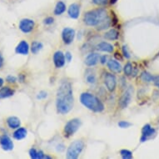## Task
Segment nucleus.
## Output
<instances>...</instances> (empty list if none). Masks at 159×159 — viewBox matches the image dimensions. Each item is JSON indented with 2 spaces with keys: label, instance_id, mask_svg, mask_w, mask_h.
<instances>
[{
  "label": "nucleus",
  "instance_id": "19",
  "mask_svg": "<svg viewBox=\"0 0 159 159\" xmlns=\"http://www.w3.org/2000/svg\"><path fill=\"white\" fill-rule=\"evenodd\" d=\"M97 49L98 50V51H101V52H109V53H111V52H113L114 47L111 43H109L101 42L97 45Z\"/></svg>",
  "mask_w": 159,
  "mask_h": 159
},
{
  "label": "nucleus",
  "instance_id": "29",
  "mask_svg": "<svg viewBox=\"0 0 159 159\" xmlns=\"http://www.w3.org/2000/svg\"><path fill=\"white\" fill-rule=\"evenodd\" d=\"M133 65H132V63L130 62H128L125 66H124V68H123V72L125 73L126 76H131L132 75V73H133Z\"/></svg>",
  "mask_w": 159,
  "mask_h": 159
},
{
  "label": "nucleus",
  "instance_id": "26",
  "mask_svg": "<svg viewBox=\"0 0 159 159\" xmlns=\"http://www.w3.org/2000/svg\"><path fill=\"white\" fill-rule=\"evenodd\" d=\"M111 25V20H110V18L107 17L105 20L101 23L100 24H98V26H97V29L99 30V31H101V30H103V29H108Z\"/></svg>",
  "mask_w": 159,
  "mask_h": 159
},
{
  "label": "nucleus",
  "instance_id": "35",
  "mask_svg": "<svg viewBox=\"0 0 159 159\" xmlns=\"http://www.w3.org/2000/svg\"><path fill=\"white\" fill-rule=\"evenodd\" d=\"M53 22H54L53 18H52V17H48V18H46L43 20V24H46V25H50V24H53Z\"/></svg>",
  "mask_w": 159,
  "mask_h": 159
},
{
  "label": "nucleus",
  "instance_id": "22",
  "mask_svg": "<svg viewBox=\"0 0 159 159\" xmlns=\"http://www.w3.org/2000/svg\"><path fill=\"white\" fill-rule=\"evenodd\" d=\"M27 133H28V131H27L26 128H18L13 133V138H15L16 140H22V139L26 138Z\"/></svg>",
  "mask_w": 159,
  "mask_h": 159
},
{
  "label": "nucleus",
  "instance_id": "15",
  "mask_svg": "<svg viewBox=\"0 0 159 159\" xmlns=\"http://www.w3.org/2000/svg\"><path fill=\"white\" fill-rule=\"evenodd\" d=\"M68 13L69 17L73 19H77L80 14V7L78 3H73L69 6L68 9Z\"/></svg>",
  "mask_w": 159,
  "mask_h": 159
},
{
  "label": "nucleus",
  "instance_id": "37",
  "mask_svg": "<svg viewBox=\"0 0 159 159\" xmlns=\"http://www.w3.org/2000/svg\"><path fill=\"white\" fill-rule=\"evenodd\" d=\"M100 62L102 64H105L106 63H107V56H106V55L100 56Z\"/></svg>",
  "mask_w": 159,
  "mask_h": 159
},
{
  "label": "nucleus",
  "instance_id": "4",
  "mask_svg": "<svg viewBox=\"0 0 159 159\" xmlns=\"http://www.w3.org/2000/svg\"><path fill=\"white\" fill-rule=\"evenodd\" d=\"M84 146H85V144H84V141H82V140H75L74 142H73L67 149V153H66L67 158H78L84 150Z\"/></svg>",
  "mask_w": 159,
  "mask_h": 159
},
{
  "label": "nucleus",
  "instance_id": "38",
  "mask_svg": "<svg viewBox=\"0 0 159 159\" xmlns=\"http://www.w3.org/2000/svg\"><path fill=\"white\" fill-rule=\"evenodd\" d=\"M153 83H154V84H155V86L157 87V88L159 89V75L156 76V77H154Z\"/></svg>",
  "mask_w": 159,
  "mask_h": 159
},
{
  "label": "nucleus",
  "instance_id": "27",
  "mask_svg": "<svg viewBox=\"0 0 159 159\" xmlns=\"http://www.w3.org/2000/svg\"><path fill=\"white\" fill-rule=\"evenodd\" d=\"M154 77L152 74H150L148 72H143L141 74V79L143 82H147V83H149V82L153 81Z\"/></svg>",
  "mask_w": 159,
  "mask_h": 159
},
{
  "label": "nucleus",
  "instance_id": "31",
  "mask_svg": "<svg viewBox=\"0 0 159 159\" xmlns=\"http://www.w3.org/2000/svg\"><path fill=\"white\" fill-rule=\"evenodd\" d=\"M122 51H123V56L126 57V58H130V54H129V52L128 51V48L126 45H123V48H122Z\"/></svg>",
  "mask_w": 159,
  "mask_h": 159
},
{
  "label": "nucleus",
  "instance_id": "24",
  "mask_svg": "<svg viewBox=\"0 0 159 159\" xmlns=\"http://www.w3.org/2000/svg\"><path fill=\"white\" fill-rule=\"evenodd\" d=\"M66 11V4L63 1H58L55 6L54 14L55 15H61Z\"/></svg>",
  "mask_w": 159,
  "mask_h": 159
},
{
  "label": "nucleus",
  "instance_id": "13",
  "mask_svg": "<svg viewBox=\"0 0 159 159\" xmlns=\"http://www.w3.org/2000/svg\"><path fill=\"white\" fill-rule=\"evenodd\" d=\"M99 61H100V55L97 52H91L85 57L84 63L88 67H93L98 64Z\"/></svg>",
  "mask_w": 159,
  "mask_h": 159
},
{
  "label": "nucleus",
  "instance_id": "7",
  "mask_svg": "<svg viewBox=\"0 0 159 159\" xmlns=\"http://www.w3.org/2000/svg\"><path fill=\"white\" fill-rule=\"evenodd\" d=\"M132 93H133V89L132 87H129L128 89H126L125 92L123 93V95L121 96L118 101V105L121 108H126L128 104L130 103L131 99H132Z\"/></svg>",
  "mask_w": 159,
  "mask_h": 159
},
{
  "label": "nucleus",
  "instance_id": "17",
  "mask_svg": "<svg viewBox=\"0 0 159 159\" xmlns=\"http://www.w3.org/2000/svg\"><path fill=\"white\" fill-rule=\"evenodd\" d=\"M29 156L32 159H43V158H52L51 157L47 156L43 153V152L37 150L35 148H31L29 150Z\"/></svg>",
  "mask_w": 159,
  "mask_h": 159
},
{
  "label": "nucleus",
  "instance_id": "20",
  "mask_svg": "<svg viewBox=\"0 0 159 159\" xmlns=\"http://www.w3.org/2000/svg\"><path fill=\"white\" fill-rule=\"evenodd\" d=\"M14 90L9 87H3L0 89V99L8 98L9 97H12L14 94Z\"/></svg>",
  "mask_w": 159,
  "mask_h": 159
},
{
  "label": "nucleus",
  "instance_id": "3",
  "mask_svg": "<svg viewBox=\"0 0 159 159\" xmlns=\"http://www.w3.org/2000/svg\"><path fill=\"white\" fill-rule=\"evenodd\" d=\"M107 18V13L106 9L99 8L85 13L84 16V22L88 26L97 27Z\"/></svg>",
  "mask_w": 159,
  "mask_h": 159
},
{
  "label": "nucleus",
  "instance_id": "30",
  "mask_svg": "<svg viewBox=\"0 0 159 159\" xmlns=\"http://www.w3.org/2000/svg\"><path fill=\"white\" fill-rule=\"evenodd\" d=\"M117 125L121 128H128L130 126H132V123H128L127 121H120L117 123Z\"/></svg>",
  "mask_w": 159,
  "mask_h": 159
},
{
  "label": "nucleus",
  "instance_id": "6",
  "mask_svg": "<svg viewBox=\"0 0 159 159\" xmlns=\"http://www.w3.org/2000/svg\"><path fill=\"white\" fill-rule=\"evenodd\" d=\"M34 26H35V23L33 19H30V18H24L19 22V24H18L19 29L24 34L31 33L34 30Z\"/></svg>",
  "mask_w": 159,
  "mask_h": 159
},
{
  "label": "nucleus",
  "instance_id": "41",
  "mask_svg": "<svg viewBox=\"0 0 159 159\" xmlns=\"http://www.w3.org/2000/svg\"><path fill=\"white\" fill-rule=\"evenodd\" d=\"M18 80L23 83V82L24 81V76L22 75V74H20V75H19V77H18Z\"/></svg>",
  "mask_w": 159,
  "mask_h": 159
},
{
  "label": "nucleus",
  "instance_id": "10",
  "mask_svg": "<svg viewBox=\"0 0 159 159\" xmlns=\"http://www.w3.org/2000/svg\"><path fill=\"white\" fill-rule=\"evenodd\" d=\"M52 60H53V63H54V65L56 68H63L66 62L65 54H64L62 51H57V52H55L54 54H53Z\"/></svg>",
  "mask_w": 159,
  "mask_h": 159
},
{
  "label": "nucleus",
  "instance_id": "25",
  "mask_svg": "<svg viewBox=\"0 0 159 159\" xmlns=\"http://www.w3.org/2000/svg\"><path fill=\"white\" fill-rule=\"evenodd\" d=\"M43 45L41 42H38V41H34V42L32 43L31 44V52L34 53V54H37L38 52L42 49Z\"/></svg>",
  "mask_w": 159,
  "mask_h": 159
},
{
  "label": "nucleus",
  "instance_id": "9",
  "mask_svg": "<svg viewBox=\"0 0 159 159\" xmlns=\"http://www.w3.org/2000/svg\"><path fill=\"white\" fill-rule=\"evenodd\" d=\"M75 38V31L70 28H65L62 32V39L65 44H70Z\"/></svg>",
  "mask_w": 159,
  "mask_h": 159
},
{
  "label": "nucleus",
  "instance_id": "21",
  "mask_svg": "<svg viewBox=\"0 0 159 159\" xmlns=\"http://www.w3.org/2000/svg\"><path fill=\"white\" fill-rule=\"evenodd\" d=\"M85 79L87 83L90 84H96L97 82V76L95 72H93L91 69H88L85 73Z\"/></svg>",
  "mask_w": 159,
  "mask_h": 159
},
{
  "label": "nucleus",
  "instance_id": "42",
  "mask_svg": "<svg viewBox=\"0 0 159 159\" xmlns=\"http://www.w3.org/2000/svg\"><path fill=\"white\" fill-rule=\"evenodd\" d=\"M3 84H4V80H3L2 78H0V88H2V86L3 85Z\"/></svg>",
  "mask_w": 159,
  "mask_h": 159
},
{
  "label": "nucleus",
  "instance_id": "34",
  "mask_svg": "<svg viewBox=\"0 0 159 159\" xmlns=\"http://www.w3.org/2000/svg\"><path fill=\"white\" fill-rule=\"evenodd\" d=\"M48 97V93L45 91H41L38 94V96H37V98L38 99H44Z\"/></svg>",
  "mask_w": 159,
  "mask_h": 159
},
{
  "label": "nucleus",
  "instance_id": "32",
  "mask_svg": "<svg viewBox=\"0 0 159 159\" xmlns=\"http://www.w3.org/2000/svg\"><path fill=\"white\" fill-rule=\"evenodd\" d=\"M93 3L99 6L106 5L107 3V0H93Z\"/></svg>",
  "mask_w": 159,
  "mask_h": 159
},
{
  "label": "nucleus",
  "instance_id": "1",
  "mask_svg": "<svg viewBox=\"0 0 159 159\" xmlns=\"http://www.w3.org/2000/svg\"><path fill=\"white\" fill-rule=\"evenodd\" d=\"M74 98L73 95L72 85L69 82H62L58 87L56 99V107L58 113L67 114L73 108Z\"/></svg>",
  "mask_w": 159,
  "mask_h": 159
},
{
  "label": "nucleus",
  "instance_id": "5",
  "mask_svg": "<svg viewBox=\"0 0 159 159\" xmlns=\"http://www.w3.org/2000/svg\"><path fill=\"white\" fill-rule=\"evenodd\" d=\"M82 122L79 118H73L66 123L63 128V133L66 137L73 136L81 127Z\"/></svg>",
  "mask_w": 159,
  "mask_h": 159
},
{
  "label": "nucleus",
  "instance_id": "16",
  "mask_svg": "<svg viewBox=\"0 0 159 159\" xmlns=\"http://www.w3.org/2000/svg\"><path fill=\"white\" fill-rule=\"evenodd\" d=\"M107 66L108 69L112 71V73H120L122 72V66L119 62H117V60H114V59L108 60L107 63Z\"/></svg>",
  "mask_w": 159,
  "mask_h": 159
},
{
  "label": "nucleus",
  "instance_id": "43",
  "mask_svg": "<svg viewBox=\"0 0 159 159\" xmlns=\"http://www.w3.org/2000/svg\"><path fill=\"white\" fill-rule=\"evenodd\" d=\"M117 0H110V3L111 4H114V3H117Z\"/></svg>",
  "mask_w": 159,
  "mask_h": 159
},
{
  "label": "nucleus",
  "instance_id": "8",
  "mask_svg": "<svg viewBox=\"0 0 159 159\" xmlns=\"http://www.w3.org/2000/svg\"><path fill=\"white\" fill-rule=\"evenodd\" d=\"M104 84L109 92H113L117 87V78L114 74L107 73L104 76Z\"/></svg>",
  "mask_w": 159,
  "mask_h": 159
},
{
  "label": "nucleus",
  "instance_id": "36",
  "mask_svg": "<svg viewBox=\"0 0 159 159\" xmlns=\"http://www.w3.org/2000/svg\"><path fill=\"white\" fill-rule=\"evenodd\" d=\"M65 58H66V61L67 62H71V60H72V58H73V57H72V54H71L70 52H67L65 53Z\"/></svg>",
  "mask_w": 159,
  "mask_h": 159
},
{
  "label": "nucleus",
  "instance_id": "18",
  "mask_svg": "<svg viewBox=\"0 0 159 159\" xmlns=\"http://www.w3.org/2000/svg\"><path fill=\"white\" fill-rule=\"evenodd\" d=\"M7 124H8V128H11V129H17V128H20L21 121L18 117H15V116H12L7 119Z\"/></svg>",
  "mask_w": 159,
  "mask_h": 159
},
{
  "label": "nucleus",
  "instance_id": "23",
  "mask_svg": "<svg viewBox=\"0 0 159 159\" xmlns=\"http://www.w3.org/2000/svg\"><path fill=\"white\" fill-rule=\"evenodd\" d=\"M119 37V34L116 29H110L109 31L106 32L104 34V38L107 40H117Z\"/></svg>",
  "mask_w": 159,
  "mask_h": 159
},
{
  "label": "nucleus",
  "instance_id": "28",
  "mask_svg": "<svg viewBox=\"0 0 159 159\" xmlns=\"http://www.w3.org/2000/svg\"><path fill=\"white\" fill-rule=\"evenodd\" d=\"M121 157L123 159H131L133 158V152L127 149H123L120 151Z\"/></svg>",
  "mask_w": 159,
  "mask_h": 159
},
{
  "label": "nucleus",
  "instance_id": "33",
  "mask_svg": "<svg viewBox=\"0 0 159 159\" xmlns=\"http://www.w3.org/2000/svg\"><path fill=\"white\" fill-rule=\"evenodd\" d=\"M6 81L8 82V83H10V84H14L17 81V78L13 75H8L6 78Z\"/></svg>",
  "mask_w": 159,
  "mask_h": 159
},
{
  "label": "nucleus",
  "instance_id": "2",
  "mask_svg": "<svg viewBox=\"0 0 159 159\" xmlns=\"http://www.w3.org/2000/svg\"><path fill=\"white\" fill-rule=\"evenodd\" d=\"M80 102L84 107L94 112H102L104 110L102 101L90 93H83L80 96Z\"/></svg>",
  "mask_w": 159,
  "mask_h": 159
},
{
  "label": "nucleus",
  "instance_id": "11",
  "mask_svg": "<svg viewBox=\"0 0 159 159\" xmlns=\"http://www.w3.org/2000/svg\"><path fill=\"white\" fill-rule=\"evenodd\" d=\"M156 133V131L153 128H152L150 124H146L143 126V128L142 129V137H141V143L146 142L148 138L154 135Z\"/></svg>",
  "mask_w": 159,
  "mask_h": 159
},
{
  "label": "nucleus",
  "instance_id": "40",
  "mask_svg": "<svg viewBox=\"0 0 159 159\" xmlns=\"http://www.w3.org/2000/svg\"><path fill=\"white\" fill-rule=\"evenodd\" d=\"M114 56H115V57H117V59H118V60H120V61L123 60V57H121L120 53H119V55H117V52H115Z\"/></svg>",
  "mask_w": 159,
  "mask_h": 159
},
{
  "label": "nucleus",
  "instance_id": "39",
  "mask_svg": "<svg viewBox=\"0 0 159 159\" xmlns=\"http://www.w3.org/2000/svg\"><path fill=\"white\" fill-rule=\"evenodd\" d=\"M3 63H4V59H3V57L2 56V54L0 53V68L3 67Z\"/></svg>",
  "mask_w": 159,
  "mask_h": 159
},
{
  "label": "nucleus",
  "instance_id": "12",
  "mask_svg": "<svg viewBox=\"0 0 159 159\" xmlns=\"http://www.w3.org/2000/svg\"><path fill=\"white\" fill-rule=\"evenodd\" d=\"M0 145L4 151H11L13 149V143L8 135H3L0 138Z\"/></svg>",
  "mask_w": 159,
  "mask_h": 159
},
{
  "label": "nucleus",
  "instance_id": "14",
  "mask_svg": "<svg viewBox=\"0 0 159 159\" xmlns=\"http://www.w3.org/2000/svg\"><path fill=\"white\" fill-rule=\"evenodd\" d=\"M15 52L18 54L22 55H28L29 52V45L26 41H21L19 43L15 48Z\"/></svg>",
  "mask_w": 159,
  "mask_h": 159
},
{
  "label": "nucleus",
  "instance_id": "44",
  "mask_svg": "<svg viewBox=\"0 0 159 159\" xmlns=\"http://www.w3.org/2000/svg\"><path fill=\"white\" fill-rule=\"evenodd\" d=\"M0 138H1V137H0Z\"/></svg>",
  "mask_w": 159,
  "mask_h": 159
}]
</instances>
